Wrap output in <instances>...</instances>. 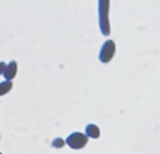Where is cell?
<instances>
[{
    "mask_svg": "<svg viewBox=\"0 0 160 154\" xmlns=\"http://www.w3.org/2000/svg\"><path fill=\"white\" fill-rule=\"evenodd\" d=\"M88 141H89V138L86 136L85 133H81V131H74V133H71L66 138V140H65V143L71 149H76V150L85 148L88 145Z\"/></svg>",
    "mask_w": 160,
    "mask_h": 154,
    "instance_id": "3",
    "label": "cell"
},
{
    "mask_svg": "<svg viewBox=\"0 0 160 154\" xmlns=\"http://www.w3.org/2000/svg\"><path fill=\"white\" fill-rule=\"evenodd\" d=\"M18 74V63L15 60H11L10 63L6 64L2 76L5 78V80H12Z\"/></svg>",
    "mask_w": 160,
    "mask_h": 154,
    "instance_id": "4",
    "label": "cell"
},
{
    "mask_svg": "<svg viewBox=\"0 0 160 154\" xmlns=\"http://www.w3.org/2000/svg\"><path fill=\"white\" fill-rule=\"evenodd\" d=\"M5 66H6V64H5L4 61H0V75H2V73H4V69H5Z\"/></svg>",
    "mask_w": 160,
    "mask_h": 154,
    "instance_id": "8",
    "label": "cell"
},
{
    "mask_svg": "<svg viewBox=\"0 0 160 154\" xmlns=\"http://www.w3.org/2000/svg\"><path fill=\"white\" fill-rule=\"evenodd\" d=\"M0 154H2V153H1V151H0Z\"/></svg>",
    "mask_w": 160,
    "mask_h": 154,
    "instance_id": "9",
    "label": "cell"
},
{
    "mask_svg": "<svg viewBox=\"0 0 160 154\" xmlns=\"http://www.w3.org/2000/svg\"><path fill=\"white\" fill-rule=\"evenodd\" d=\"M85 134H86L88 138L98 139L100 136V129L96 124H88L85 126Z\"/></svg>",
    "mask_w": 160,
    "mask_h": 154,
    "instance_id": "5",
    "label": "cell"
},
{
    "mask_svg": "<svg viewBox=\"0 0 160 154\" xmlns=\"http://www.w3.org/2000/svg\"><path fill=\"white\" fill-rule=\"evenodd\" d=\"M98 15H99V28L104 36L111 34L110 25V0H98Z\"/></svg>",
    "mask_w": 160,
    "mask_h": 154,
    "instance_id": "1",
    "label": "cell"
},
{
    "mask_svg": "<svg viewBox=\"0 0 160 154\" xmlns=\"http://www.w3.org/2000/svg\"><path fill=\"white\" fill-rule=\"evenodd\" d=\"M12 89V81L11 80H4L0 83V96L8 94Z\"/></svg>",
    "mask_w": 160,
    "mask_h": 154,
    "instance_id": "6",
    "label": "cell"
},
{
    "mask_svg": "<svg viewBox=\"0 0 160 154\" xmlns=\"http://www.w3.org/2000/svg\"><path fill=\"white\" fill-rule=\"evenodd\" d=\"M116 53V44L114 40L108 39L102 43L101 48H100V53H99V60L102 64H108L112 60V58L115 56Z\"/></svg>",
    "mask_w": 160,
    "mask_h": 154,
    "instance_id": "2",
    "label": "cell"
},
{
    "mask_svg": "<svg viewBox=\"0 0 160 154\" xmlns=\"http://www.w3.org/2000/svg\"><path fill=\"white\" fill-rule=\"evenodd\" d=\"M0 136H1V134H0Z\"/></svg>",
    "mask_w": 160,
    "mask_h": 154,
    "instance_id": "10",
    "label": "cell"
},
{
    "mask_svg": "<svg viewBox=\"0 0 160 154\" xmlns=\"http://www.w3.org/2000/svg\"><path fill=\"white\" fill-rule=\"evenodd\" d=\"M65 144H66V143H65V140H64L62 138H60V136L55 138V139L51 141V146H52V148H56V149H60V148H62Z\"/></svg>",
    "mask_w": 160,
    "mask_h": 154,
    "instance_id": "7",
    "label": "cell"
}]
</instances>
